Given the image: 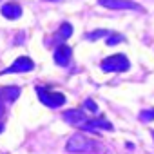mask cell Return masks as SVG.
<instances>
[{
  "label": "cell",
  "instance_id": "obj_12",
  "mask_svg": "<svg viewBox=\"0 0 154 154\" xmlns=\"http://www.w3.org/2000/svg\"><path fill=\"white\" fill-rule=\"evenodd\" d=\"M105 35H111V33L105 31V29H96V31H93V33L87 35V40H98V38H102V36H105Z\"/></svg>",
  "mask_w": 154,
  "mask_h": 154
},
{
  "label": "cell",
  "instance_id": "obj_5",
  "mask_svg": "<svg viewBox=\"0 0 154 154\" xmlns=\"http://www.w3.org/2000/svg\"><path fill=\"white\" fill-rule=\"evenodd\" d=\"M98 4L107 9H131V11H141V6L132 0H98Z\"/></svg>",
  "mask_w": 154,
  "mask_h": 154
},
{
  "label": "cell",
  "instance_id": "obj_18",
  "mask_svg": "<svg viewBox=\"0 0 154 154\" xmlns=\"http://www.w3.org/2000/svg\"><path fill=\"white\" fill-rule=\"evenodd\" d=\"M150 136H152V140H154V131H152V132H150Z\"/></svg>",
  "mask_w": 154,
  "mask_h": 154
},
{
  "label": "cell",
  "instance_id": "obj_17",
  "mask_svg": "<svg viewBox=\"0 0 154 154\" xmlns=\"http://www.w3.org/2000/svg\"><path fill=\"white\" fill-rule=\"evenodd\" d=\"M2 131H4V125H2V123H0V132H2Z\"/></svg>",
  "mask_w": 154,
  "mask_h": 154
},
{
  "label": "cell",
  "instance_id": "obj_10",
  "mask_svg": "<svg viewBox=\"0 0 154 154\" xmlns=\"http://www.w3.org/2000/svg\"><path fill=\"white\" fill-rule=\"evenodd\" d=\"M71 35H72V26H71L69 22H63V24L60 26V29L56 31V36L53 38V42H65Z\"/></svg>",
  "mask_w": 154,
  "mask_h": 154
},
{
  "label": "cell",
  "instance_id": "obj_1",
  "mask_svg": "<svg viewBox=\"0 0 154 154\" xmlns=\"http://www.w3.org/2000/svg\"><path fill=\"white\" fill-rule=\"evenodd\" d=\"M129 67H131L129 58L120 53L102 60V71L105 72H123V71H129Z\"/></svg>",
  "mask_w": 154,
  "mask_h": 154
},
{
  "label": "cell",
  "instance_id": "obj_11",
  "mask_svg": "<svg viewBox=\"0 0 154 154\" xmlns=\"http://www.w3.org/2000/svg\"><path fill=\"white\" fill-rule=\"evenodd\" d=\"M0 94H2V98H4V100H8V102H15V100L20 96V87H17V85L4 87Z\"/></svg>",
  "mask_w": 154,
  "mask_h": 154
},
{
  "label": "cell",
  "instance_id": "obj_4",
  "mask_svg": "<svg viewBox=\"0 0 154 154\" xmlns=\"http://www.w3.org/2000/svg\"><path fill=\"white\" fill-rule=\"evenodd\" d=\"M35 69V62L29 58V56H20L13 62V65L2 69L0 74H8V72H27V71H33Z\"/></svg>",
  "mask_w": 154,
  "mask_h": 154
},
{
  "label": "cell",
  "instance_id": "obj_15",
  "mask_svg": "<svg viewBox=\"0 0 154 154\" xmlns=\"http://www.w3.org/2000/svg\"><path fill=\"white\" fill-rule=\"evenodd\" d=\"M84 107H85L87 111H91V112H96V111H98V105H96V102H94V100H91V98H87V100L84 102Z\"/></svg>",
  "mask_w": 154,
  "mask_h": 154
},
{
  "label": "cell",
  "instance_id": "obj_2",
  "mask_svg": "<svg viewBox=\"0 0 154 154\" xmlns=\"http://www.w3.org/2000/svg\"><path fill=\"white\" fill-rule=\"evenodd\" d=\"M36 94L40 98V102L45 105V107H51V109H56V107H62L65 103V96L62 93H56V91H49L45 87H36Z\"/></svg>",
  "mask_w": 154,
  "mask_h": 154
},
{
  "label": "cell",
  "instance_id": "obj_19",
  "mask_svg": "<svg viewBox=\"0 0 154 154\" xmlns=\"http://www.w3.org/2000/svg\"><path fill=\"white\" fill-rule=\"evenodd\" d=\"M53 2H56V0H53Z\"/></svg>",
  "mask_w": 154,
  "mask_h": 154
},
{
  "label": "cell",
  "instance_id": "obj_13",
  "mask_svg": "<svg viewBox=\"0 0 154 154\" xmlns=\"http://www.w3.org/2000/svg\"><path fill=\"white\" fill-rule=\"evenodd\" d=\"M140 120L141 122H152L154 120V109H145L140 112Z\"/></svg>",
  "mask_w": 154,
  "mask_h": 154
},
{
  "label": "cell",
  "instance_id": "obj_7",
  "mask_svg": "<svg viewBox=\"0 0 154 154\" xmlns=\"http://www.w3.org/2000/svg\"><path fill=\"white\" fill-rule=\"evenodd\" d=\"M62 118L67 122V123H72V125H80V123H85L87 118H85V112L82 109H69L62 114Z\"/></svg>",
  "mask_w": 154,
  "mask_h": 154
},
{
  "label": "cell",
  "instance_id": "obj_9",
  "mask_svg": "<svg viewBox=\"0 0 154 154\" xmlns=\"http://www.w3.org/2000/svg\"><path fill=\"white\" fill-rule=\"evenodd\" d=\"M0 11H2V15H4L8 20H17V18L22 17V6H18L17 2H8V4H4Z\"/></svg>",
  "mask_w": 154,
  "mask_h": 154
},
{
  "label": "cell",
  "instance_id": "obj_8",
  "mask_svg": "<svg viewBox=\"0 0 154 154\" xmlns=\"http://www.w3.org/2000/svg\"><path fill=\"white\" fill-rule=\"evenodd\" d=\"M82 129L91 131V132H94V134H96V131H98V129L112 131V123H111V122H107V120H103V118H98V120H87L85 123H82Z\"/></svg>",
  "mask_w": 154,
  "mask_h": 154
},
{
  "label": "cell",
  "instance_id": "obj_16",
  "mask_svg": "<svg viewBox=\"0 0 154 154\" xmlns=\"http://www.w3.org/2000/svg\"><path fill=\"white\" fill-rule=\"evenodd\" d=\"M4 111H6V109H4V103H2V100H0V116L4 114Z\"/></svg>",
  "mask_w": 154,
  "mask_h": 154
},
{
  "label": "cell",
  "instance_id": "obj_3",
  "mask_svg": "<svg viewBox=\"0 0 154 154\" xmlns=\"http://www.w3.org/2000/svg\"><path fill=\"white\" fill-rule=\"evenodd\" d=\"M93 149H94V143L87 140L84 134H72L65 143L67 152H91Z\"/></svg>",
  "mask_w": 154,
  "mask_h": 154
},
{
  "label": "cell",
  "instance_id": "obj_6",
  "mask_svg": "<svg viewBox=\"0 0 154 154\" xmlns=\"http://www.w3.org/2000/svg\"><path fill=\"white\" fill-rule=\"evenodd\" d=\"M53 58H54V62L58 63V65H69V62H71V58H72V49L69 47V45H65V44H60L56 49H54V53H53Z\"/></svg>",
  "mask_w": 154,
  "mask_h": 154
},
{
  "label": "cell",
  "instance_id": "obj_14",
  "mask_svg": "<svg viewBox=\"0 0 154 154\" xmlns=\"http://www.w3.org/2000/svg\"><path fill=\"white\" fill-rule=\"evenodd\" d=\"M122 40H123V36H122V35H109L105 42H107V45H116V44H120Z\"/></svg>",
  "mask_w": 154,
  "mask_h": 154
}]
</instances>
